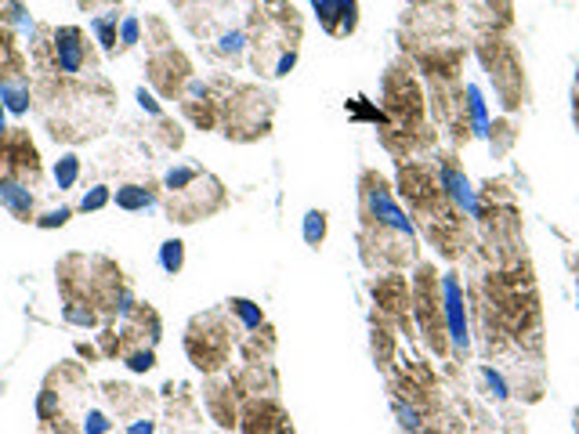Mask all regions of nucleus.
<instances>
[{
    "label": "nucleus",
    "instance_id": "obj_17",
    "mask_svg": "<svg viewBox=\"0 0 579 434\" xmlns=\"http://www.w3.org/2000/svg\"><path fill=\"white\" fill-rule=\"evenodd\" d=\"M323 240H326V213L323 210H308L305 213V243L319 247Z\"/></svg>",
    "mask_w": 579,
    "mask_h": 434
},
{
    "label": "nucleus",
    "instance_id": "obj_11",
    "mask_svg": "<svg viewBox=\"0 0 579 434\" xmlns=\"http://www.w3.org/2000/svg\"><path fill=\"white\" fill-rule=\"evenodd\" d=\"M225 308H228V315H232L243 330H261V326H264L261 308H257L253 301H246V297H232V301H225Z\"/></svg>",
    "mask_w": 579,
    "mask_h": 434
},
{
    "label": "nucleus",
    "instance_id": "obj_10",
    "mask_svg": "<svg viewBox=\"0 0 579 434\" xmlns=\"http://www.w3.org/2000/svg\"><path fill=\"white\" fill-rule=\"evenodd\" d=\"M156 188L152 185H142V181H127L116 188V206L127 210V213H138V210H152L156 206Z\"/></svg>",
    "mask_w": 579,
    "mask_h": 434
},
{
    "label": "nucleus",
    "instance_id": "obj_28",
    "mask_svg": "<svg viewBox=\"0 0 579 434\" xmlns=\"http://www.w3.org/2000/svg\"><path fill=\"white\" fill-rule=\"evenodd\" d=\"M294 66H298V51H282L279 62H275V69H271V77H286Z\"/></svg>",
    "mask_w": 579,
    "mask_h": 434
},
{
    "label": "nucleus",
    "instance_id": "obj_26",
    "mask_svg": "<svg viewBox=\"0 0 579 434\" xmlns=\"http://www.w3.org/2000/svg\"><path fill=\"white\" fill-rule=\"evenodd\" d=\"M124 434H156V416L149 412H142V416H134V420H127V427H124Z\"/></svg>",
    "mask_w": 579,
    "mask_h": 434
},
{
    "label": "nucleus",
    "instance_id": "obj_4",
    "mask_svg": "<svg viewBox=\"0 0 579 434\" xmlns=\"http://www.w3.org/2000/svg\"><path fill=\"white\" fill-rule=\"evenodd\" d=\"M51 55H55V69L66 73V77H77L91 66V55H87V44H84V30L77 26H59L51 33Z\"/></svg>",
    "mask_w": 579,
    "mask_h": 434
},
{
    "label": "nucleus",
    "instance_id": "obj_16",
    "mask_svg": "<svg viewBox=\"0 0 579 434\" xmlns=\"http://www.w3.org/2000/svg\"><path fill=\"white\" fill-rule=\"evenodd\" d=\"M124 362H127V369H131V373H149V369H156V351H152V348H145V344H138V348H124Z\"/></svg>",
    "mask_w": 579,
    "mask_h": 434
},
{
    "label": "nucleus",
    "instance_id": "obj_2",
    "mask_svg": "<svg viewBox=\"0 0 579 434\" xmlns=\"http://www.w3.org/2000/svg\"><path fill=\"white\" fill-rule=\"evenodd\" d=\"M228 344H232V333H228V326H217V315L192 319L188 337H185V351H188L196 369L217 373L225 366V358H228Z\"/></svg>",
    "mask_w": 579,
    "mask_h": 434
},
{
    "label": "nucleus",
    "instance_id": "obj_18",
    "mask_svg": "<svg viewBox=\"0 0 579 434\" xmlns=\"http://www.w3.org/2000/svg\"><path fill=\"white\" fill-rule=\"evenodd\" d=\"M446 185L453 188V195L460 199V206L467 210V213H474L478 206H474V192H471V185H467V177H460L456 170H446Z\"/></svg>",
    "mask_w": 579,
    "mask_h": 434
},
{
    "label": "nucleus",
    "instance_id": "obj_15",
    "mask_svg": "<svg viewBox=\"0 0 579 434\" xmlns=\"http://www.w3.org/2000/svg\"><path fill=\"white\" fill-rule=\"evenodd\" d=\"M160 268H163L167 276H178V272L185 268V243H181V240H167V243L160 247Z\"/></svg>",
    "mask_w": 579,
    "mask_h": 434
},
{
    "label": "nucleus",
    "instance_id": "obj_22",
    "mask_svg": "<svg viewBox=\"0 0 579 434\" xmlns=\"http://www.w3.org/2000/svg\"><path fill=\"white\" fill-rule=\"evenodd\" d=\"M243 44H246L243 30H228V33H221V41H217V55H225V59H239V55H243Z\"/></svg>",
    "mask_w": 579,
    "mask_h": 434
},
{
    "label": "nucleus",
    "instance_id": "obj_12",
    "mask_svg": "<svg viewBox=\"0 0 579 434\" xmlns=\"http://www.w3.org/2000/svg\"><path fill=\"white\" fill-rule=\"evenodd\" d=\"M116 23H120L116 12H106V15H95V19H91V33H95V41H98V48H102L106 55L116 51Z\"/></svg>",
    "mask_w": 579,
    "mask_h": 434
},
{
    "label": "nucleus",
    "instance_id": "obj_25",
    "mask_svg": "<svg viewBox=\"0 0 579 434\" xmlns=\"http://www.w3.org/2000/svg\"><path fill=\"white\" fill-rule=\"evenodd\" d=\"M138 37H142V26H138V19H134V15H127V19L120 23V48H134V44H138Z\"/></svg>",
    "mask_w": 579,
    "mask_h": 434
},
{
    "label": "nucleus",
    "instance_id": "obj_30",
    "mask_svg": "<svg viewBox=\"0 0 579 434\" xmlns=\"http://www.w3.org/2000/svg\"><path fill=\"white\" fill-rule=\"evenodd\" d=\"M5 113H8V109H5V102H0V134L8 131V127H5Z\"/></svg>",
    "mask_w": 579,
    "mask_h": 434
},
{
    "label": "nucleus",
    "instance_id": "obj_14",
    "mask_svg": "<svg viewBox=\"0 0 579 434\" xmlns=\"http://www.w3.org/2000/svg\"><path fill=\"white\" fill-rule=\"evenodd\" d=\"M51 177H55V185H59L62 192H69V188L80 181V156H77V152H66V156L51 167Z\"/></svg>",
    "mask_w": 579,
    "mask_h": 434
},
{
    "label": "nucleus",
    "instance_id": "obj_5",
    "mask_svg": "<svg viewBox=\"0 0 579 434\" xmlns=\"http://www.w3.org/2000/svg\"><path fill=\"white\" fill-rule=\"evenodd\" d=\"M312 8L319 15L323 30L334 33V37H348L359 26V5L355 0H312Z\"/></svg>",
    "mask_w": 579,
    "mask_h": 434
},
{
    "label": "nucleus",
    "instance_id": "obj_24",
    "mask_svg": "<svg viewBox=\"0 0 579 434\" xmlns=\"http://www.w3.org/2000/svg\"><path fill=\"white\" fill-rule=\"evenodd\" d=\"M467 109H471V116H474V127H478V131H485L489 123H485V102H482L478 87H467Z\"/></svg>",
    "mask_w": 579,
    "mask_h": 434
},
{
    "label": "nucleus",
    "instance_id": "obj_20",
    "mask_svg": "<svg viewBox=\"0 0 579 434\" xmlns=\"http://www.w3.org/2000/svg\"><path fill=\"white\" fill-rule=\"evenodd\" d=\"M113 430V420L106 409H87L84 412V423H80V434H109Z\"/></svg>",
    "mask_w": 579,
    "mask_h": 434
},
{
    "label": "nucleus",
    "instance_id": "obj_23",
    "mask_svg": "<svg viewBox=\"0 0 579 434\" xmlns=\"http://www.w3.org/2000/svg\"><path fill=\"white\" fill-rule=\"evenodd\" d=\"M109 199H113V195H109V188H106V185H95L91 192H84L80 210H84V213H98V210H106V206H109Z\"/></svg>",
    "mask_w": 579,
    "mask_h": 434
},
{
    "label": "nucleus",
    "instance_id": "obj_3",
    "mask_svg": "<svg viewBox=\"0 0 579 434\" xmlns=\"http://www.w3.org/2000/svg\"><path fill=\"white\" fill-rule=\"evenodd\" d=\"M363 195H366V210H370L373 222H381V225H388V229L402 232L406 240H413V225H409V217L399 210V203L391 199L388 185H384L377 174H366V188H363Z\"/></svg>",
    "mask_w": 579,
    "mask_h": 434
},
{
    "label": "nucleus",
    "instance_id": "obj_19",
    "mask_svg": "<svg viewBox=\"0 0 579 434\" xmlns=\"http://www.w3.org/2000/svg\"><path fill=\"white\" fill-rule=\"evenodd\" d=\"M62 315H66V322H73V326H98V312L91 308V304H80V301H69L66 308H62Z\"/></svg>",
    "mask_w": 579,
    "mask_h": 434
},
{
    "label": "nucleus",
    "instance_id": "obj_27",
    "mask_svg": "<svg viewBox=\"0 0 579 434\" xmlns=\"http://www.w3.org/2000/svg\"><path fill=\"white\" fill-rule=\"evenodd\" d=\"M138 105L145 109V113H152V116H163V105L156 102V95L152 91H145V87H138Z\"/></svg>",
    "mask_w": 579,
    "mask_h": 434
},
{
    "label": "nucleus",
    "instance_id": "obj_29",
    "mask_svg": "<svg viewBox=\"0 0 579 434\" xmlns=\"http://www.w3.org/2000/svg\"><path fill=\"white\" fill-rule=\"evenodd\" d=\"M485 384L492 387V394H496V398H507V384H503V376H500V373L485 369Z\"/></svg>",
    "mask_w": 579,
    "mask_h": 434
},
{
    "label": "nucleus",
    "instance_id": "obj_8",
    "mask_svg": "<svg viewBox=\"0 0 579 434\" xmlns=\"http://www.w3.org/2000/svg\"><path fill=\"white\" fill-rule=\"evenodd\" d=\"M203 402H207V412L217 427L232 430L239 427V412H235V398H232V384H221V380H210L207 391H203Z\"/></svg>",
    "mask_w": 579,
    "mask_h": 434
},
{
    "label": "nucleus",
    "instance_id": "obj_6",
    "mask_svg": "<svg viewBox=\"0 0 579 434\" xmlns=\"http://www.w3.org/2000/svg\"><path fill=\"white\" fill-rule=\"evenodd\" d=\"M0 206H5L15 222H37V192L26 181L0 177Z\"/></svg>",
    "mask_w": 579,
    "mask_h": 434
},
{
    "label": "nucleus",
    "instance_id": "obj_13",
    "mask_svg": "<svg viewBox=\"0 0 579 434\" xmlns=\"http://www.w3.org/2000/svg\"><path fill=\"white\" fill-rule=\"evenodd\" d=\"M373 294H377V301L388 308V312H402V304L409 301L406 297V283L395 276V279H381L377 286H373Z\"/></svg>",
    "mask_w": 579,
    "mask_h": 434
},
{
    "label": "nucleus",
    "instance_id": "obj_9",
    "mask_svg": "<svg viewBox=\"0 0 579 434\" xmlns=\"http://www.w3.org/2000/svg\"><path fill=\"white\" fill-rule=\"evenodd\" d=\"M446 290V312H449V333L456 340V348H467V319H464V294H460V283L456 276H446L442 283Z\"/></svg>",
    "mask_w": 579,
    "mask_h": 434
},
{
    "label": "nucleus",
    "instance_id": "obj_1",
    "mask_svg": "<svg viewBox=\"0 0 579 434\" xmlns=\"http://www.w3.org/2000/svg\"><path fill=\"white\" fill-rule=\"evenodd\" d=\"M163 185L170 192V222H181V225H192L199 217L214 213L225 206V188L214 174L199 170L196 163H174L167 174H163Z\"/></svg>",
    "mask_w": 579,
    "mask_h": 434
},
{
    "label": "nucleus",
    "instance_id": "obj_7",
    "mask_svg": "<svg viewBox=\"0 0 579 434\" xmlns=\"http://www.w3.org/2000/svg\"><path fill=\"white\" fill-rule=\"evenodd\" d=\"M149 73H152V84L170 98V95H178V91H181V84L188 80V62H185L178 51H167V55L152 59Z\"/></svg>",
    "mask_w": 579,
    "mask_h": 434
},
{
    "label": "nucleus",
    "instance_id": "obj_21",
    "mask_svg": "<svg viewBox=\"0 0 579 434\" xmlns=\"http://www.w3.org/2000/svg\"><path fill=\"white\" fill-rule=\"evenodd\" d=\"M69 217H73V206H55V210L41 213L33 225H37V229H44V232H51V229H62V225H69Z\"/></svg>",
    "mask_w": 579,
    "mask_h": 434
}]
</instances>
